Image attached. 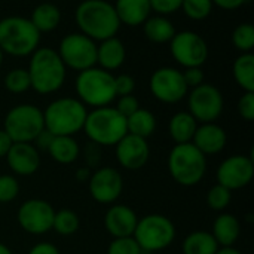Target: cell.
Here are the masks:
<instances>
[{
  "instance_id": "6da1fadb",
  "label": "cell",
  "mask_w": 254,
  "mask_h": 254,
  "mask_svg": "<svg viewBox=\"0 0 254 254\" xmlns=\"http://www.w3.org/2000/svg\"><path fill=\"white\" fill-rule=\"evenodd\" d=\"M79 31L95 42L115 37L121 28V21L115 6L107 0H83L74 10Z\"/></svg>"
},
{
  "instance_id": "7a4b0ae2",
  "label": "cell",
  "mask_w": 254,
  "mask_h": 254,
  "mask_svg": "<svg viewBox=\"0 0 254 254\" xmlns=\"http://www.w3.org/2000/svg\"><path fill=\"white\" fill-rule=\"evenodd\" d=\"M27 71L31 89L42 95L57 92L64 85L67 76V67L61 61L58 52L51 48H37L30 55Z\"/></svg>"
},
{
  "instance_id": "3957f363",
  "label": "cell",
  "mask_w": 254,
  "mask_h": 254,
  "mask_svg": "<svg viewBox=\"0 0 254 254\" xmlns=\"http://www.w3.org/2000/svg\"><path fill=\"white\" fill-rule=\"evenodd\" d=\"M88 110L86 106L73 97L57 98L43 110L45 129L52 135H74L83 129Z\"/></svg>"
},
{
  "instance_id": "277c9868",
  "label": "cell",
  "mask_w": 254,
  "mask_h": 254,
  "mask_svg": "<svg viewBox=\"0 0 254 254\" xmlns=\"http://www.w3.org/2000/svg\"><path fill=\"white\" fill-rule=\"evenodd\" d=\"M83 131L89 141L101 146H116L127 134V118L115 107L104 106L88 112Z\"/></svg>"
},
{
  "instance_id": "5b68a950",
  "label": "cell",
  "mask_w": 254,
  "mask_h": 254,
  "mask_svg": "<svg viewBox=\"0 0 254 254\" xmlns=\"http://www.w3.org/2000/svg\"><path fill=\"white\" fill-rule=\"evenodd\" d=\"M40 43V33L24 16H6L0 19V49L12 57H28Z\"/></svg>"
},
{
  "instance_id": "8992f818",
  "label": "cell",
  "mask_w": 254,
  "mask_h": 254,
  "mask_svg": "<svg viewBox=\"0 0 254 254\" xmlns=\"http://www.w3.org/2000/svg\"><path fill=\"white\" fill-rule=\"evenodd\" d=\"M77 100L92 109L109 106L116 100L115 76L100 67H91L77 73L74 82Z\"/></svg>"
},
{
  "instance_id": "52a82bcc",
  "label": "cell",
  "mask_w": 254,
  "mask_h": 254,
  "mask_svg": "<svg viewBox=\"0 0 254 254\" xmlns=\"http://www.w3.org/2000/svg\"><path fill=\"white\" fill-rule=\"evenodd\" d=\"M168 171L180 186H196L207 171L205 155L199 152L193 143L176 144L168 155Z\"/></svg>"
},
{
  "instance_id": "ba28073f",
  "label": "cell",
  "mask_w": 254,
  "mask_h": 254,
  "mask_svg": "<svg viewBox=\"0 0 254 254\" xmlns=\"http://www.w3.org/2000/svg\"><path fill=\"white\" fill-rule=\"evenodd\" d=\"M176 226L167 216L147 214L138 219L132 237L143 252L152 253L170 247L176 240Z\"/></svg>"
},
{
  "instance_id": "9c48e42d",
  "label": "cell",
  "mask_w": 254,
  "mask_h": 254,
  "mask_svg": "<svg viewBox=\"0 0 254 254\" xmlns=\"http://www.w3.org/2000/svg\"><path fill=\"white\" fill-rule=\"evenodd\" d=\"M3 129L13 143H33L45 129L43 110L34 104H18L4 116Z\"/></svg>"
},
{
  "instance_id": "30bf717a",
  "label": "cell",
  "mask_w": 254,
  "mask_h": 254,
  "mask_svg": "<svg viewBox=\"0 0 254 254\" xmlns=\"http://www.w3.org/2000/svg\"><path fill=\"white\" fill-rule=\"evenodd\" d=\"M57 52L64 65L77 73L97 65V42L80 31L65 34Z\"/></svg>"
},
{
  "instance_id": "8fae6325",
  "label": "cell",
  "mask_w": 254,
  "mask_h": 254,
  "mask_svg": "<svg viewBox=\"0 0 254 254\" xmlns=\"http://www.w3.org/2000/svg\"><path fill=\"white\" fill-rule=\"evenodd\" d=\"M188 107L189 113L195 118L196 122H216L223 113V94L214 85L204 82L202 85L192 88L190 92H188Z\"/></svg>"
},
{
  "instance_id": "7c38bea8",
  "label": "cell",
  "mask_w": 254,
  "mask_h": 254,
  "mask_svg": "<svg viewBox=\"0 0 254 254\" xmlns=\"http://www.w3.org/2000/svg\"><path fill=\"white\" fill-rule=\"evenodd\" d=\"M173 58L185 68L202 67L208 58V45L205 39L192 30H183L170 40Z\"/></svg>"
},
{
  "instance_id": "4fadbf2b",
  "label": "cell",
  "mask_w": 254,
  "mask_h": 254,
  "mask_svg": "<svg viewBox=\"0 0 254 254\" xmlns=\"http://www.w3.org/2000/svg\"><path fill=\"white\" fill-rule=\"evenodd\" d=\"M149 88L152 95L165 104H176L182 101L189 92L183 71L168 65L159 67L152 73Z\"/></svg>"
},
{
  "instance_id": "5bb4252c",
  "label": "cell",
  "mask_w": 254,
  "mask_h": 254,
  "mask_svg": "<svg viewBox=\"0 0 254 254\" xmlns=\"http://www.w3.org/2000/svg\"><path fill=\"white\" fill-rule=\"evenodd\" d=\"M55 210L52 205L39 198L24 201L16 213V219L22 231L30 235H43L52 231Z\"/></svg>"
},
{
  "instance_id": "9a60e30c",
  "label": "cell",
  "mask_w": 254,
  "mask_h": 254,
  "mask_svg": "<svg viewBox=\"0 0 254 254\" xmlns=\"http://www.w3.org/2000/svg\"><path fill=\"white\" fill-rule=\"evenodd\" d=\"M216 177L217 183L231 192L249 186L254 177L253 158L247 155H234L226 158L219 165Z\"/></svg>"
},
{
  "instance_id": "2e32d148",
  "label": "cell",
  "mask_w": 254,
  "mask_h": 254,
  "mask_svg": "<svg viewBox=\"0 0 254 254\" xmlns=\"http://www.w3.org/2000/svg\"><path fill=\"white\" fill-rule=\"evenodd\" d=\"M89 193L100 204H113L122 195L124 179L112 167H98L88 180Z\"/></svg>"
},
{
  "instance_id": "e0dca14e",
  "label": "cell",
  "mask_w": 254,
  "mask_h": 254,
  "mask_svg": "<svg viewBox=\"0 0 254 254\" xmlns=\"http://www.w3.org/2000/svg\"><path fill=\"white\" fill-rule=\"evenodd\" d=\"M150 156V147L147 140L127 134L116 144V159L119 165L129 171H137L143 168Z\"/></svg>"
},
{
  "instance_id": "ac0fdd59",
  "label": "cell",
  "mask_w": 254,
  "mask_h": 254,
  "mask_svg": "<svg viewBox=\"0 0 254 254\" xmlns=\"http://www.w3.org/2000/svg\"><path fill=\"white\" fill-rule=\"evenodd\" d=\"M6 161L16 176H33L40 167V152L33 143H13L6 155Z\"/></svg>"
},
{
  "instance_id": "d6986e66",
  "label": "cell",
  "mask_w": 254,
  "mask_h": 254,
  "mask_svg": "<svg viewBox=\"0 0 254 254\" xmlns=\"http://www.w3.org/2000/svg\"><path fill=\"white\" fill-rule=\"evenodd\" d=\"M138 217L135 211L124 204L112 205L104 216V228L113 238L132 237Z\"/></svg>"
},
{
  "instance_id": "ffe728a7",
  "label": "cell",
  "mask_w": 254,
  "mask_h": 254,
  "mask_svg": "<svg viewBox=\"0 0 254 254\" xmlns=\"http://www.w3.org/2000/svg\"><path fill=\"white\" fill-rule=\"evenodd\" d=\"M226 141H228L226 131L214 122L198 125L195 135L192 138L193 146L205 156L220 153L225 149Z\"/></svg>"
},
{
  "instance_id": "44dd1931",
  "label": "cell",
  "mask_w": 254,
  "mask_h": 254,
  "mask_svg": "<svg viewBox=\"0 0 254 254\" xmlns=\"http://www.w3.org/2000/svg\"><path fill=\"white\" fill-rule=\"evenodd\" d=\"M125 45L116 36L101 40L100 45H97V64L103 70L110 73L112 70H118L125 63Z\"/></svg>"
},
{
  "instance_id": "7402d4cb",
  "label": "cell",
  "mask_w": 254,
  "mask_h": 254,
  "mask_svg": "<svg viewBox=\"0 0 254 254\" xmlns=\"http://www.w3.org/2000/svg\"><path fill=\"white\" fill-rule=\"evenodd\" d=\"M113 6L121 24L128 27L143 25L152 13L149 0H116Z\"/></svg>"
},
{
  "instance_id": "603a6c76",
  "label": "cell",
  "mask_w": 254,
  "mask_h": 254,
  "mask_svg": "<svg viewBox=\"0 0 254 254\" xmlns=\"http://www.w3.org/2000/svg\"><path fill=\"white\" fill-rule=\"evenodd\" d=\"M241 234L240 220L229 213H222L213 223V232L216 243L219 247H234Z\"/></svg>"
},
{
  "instance_id": "cb8c5ba5",
  "label": "cell",
  "mask_w": 254,
  "mask_h": 254,
  "mask_svg": "<svg viewBox=\"0 0 254 254\" xmlns=\"http://www.w3.org/2000/svg\"><path fill=\"white\" fill-rule=\"evenodd\" d=\"M196 128H198V122L189 112L176 113L168 124V132L176 144L192 143Z\"/></svg>"
},
{
  "instance_id": "d4e9b609",
  "label": "cell",
  "mask_w": 254,
  "mask_h": 254,
  "mask_svg": "<svg viewBox=\"0 0 254 254\" xmlns=\"http://www.w3.org/2000/svg\"><path fill=\"white\" fill-rule=\"evenodd\" d=\"M48 153L55 162L61 165H70L79 158L80 147L71 135H55L48 149Z\"/></svg>"
},
{
  "instance_id": "484cf974",
  "label": "cell",
  "mask_w": 254,
  "mask_h": 254,
  "mask_svg": "<svg viewBox=\"0 0 254 254\" xmlns=\"http://www.w3.org/2000/svg\"><path fill=\"white\" fill-rule=\"evenodd\" d=\"M143 33L147 40L153 43H170V40L174 37L176 27L173 22L162 15L149 16L143 24Z\"/></svg>"
},
{
  "instance_id": "4316f807",
  "label": "cell",
  "mask_w": 254,
  "mask_h": 254,
  "mask_svg": "<svg viewBox=\"0 0 254 254\" xmlns=\"http://www.w3.org/2000/svg\"><path fill=\"white\" fill-rule=\"evenodd\" d=\"M30 21L40 34L49 33L60 25L61 10L54 3H40L33 9Z\"/></svg>"
},
{
  "instance_id": "83f0119b",
  "label": "cell",
  "mask_w": 254,
  "mask_h": 254,
  "mask_svg": "<svg viewBox=\"0 0 254 254\" xmlns=\"http://www.w3.org/2000/svg\"><path fill=\"white\" fill-rule=\"evenodd\" d=\"M155 129H156V118L150 110L137 109L132 115L127 118L128 134L147 140L155 132Z\"/></svg>"
},
{
  "instance_id": "f1b7e54d",
  "label": "cell",
  "mask_w": 254,
  "mask_h": 254,
  "mask_svg": "<svg viewBox=\"0 0 254 254\" xmlns=\"http://www.w3.org/2000/svg\"><path fill=\"white\" fill-rule=\"evenodd\" d=\"M219 249L220 247L211 232L205 231H195L189 234L182 244L183 254H216Z\"/></svg>"
},
{
  "instance_id": "f546056e",
  "label": "cell",
  "mask_w": 254,
  "mask_h": 254,
  "mask_svg": "<svg viewBox=\"0 0 254 254\" xmlns=\"http://www.w3.org/2000/svg\"><path fill=\"white\" fill-rule=\"evenodd\" d=\"M234 79L244 92H254L253 52L241 54L234 63Z\"/></svg>"
},
{
  "instance_id": "4dcf8cb0",
  "label": "cell",
  "mask_w": 254,
  "mask_h": 254,
  "mask_svg": "<svg viewBox=\"0 0 254 254\" xmlns=\"http://www.w3.org/2000/svg\"><path fill=\"white\" fill-rule=\"evenodd\" d=\"M79 226H80V219L74 211L67 210V208L55 211L52 229L58 235L70 237V235H73V234H76L79 231Z\"/></svg>"
},
{
  "instance_id": "1f68e13d",
  "label": "cell",
  "mask_w": 254,
  "mask_h": 254,
  "mask_svg": "<svg viewBox=\"0 0 254 254\" xmlns=\"http://www.w3.org/2000/svg\"><path fill=\"white\" fill-rule=\"evenodd\" d=\"M4 86L12 94H22L31 89V82L27 68H12L4 76Z\"/></svg>"
},
{
  "instance_id": "d6a6232c",
  "label": "cell",
  "mask_w": 254,
  "mask_h": 254,
  "mask_svg": "<svg viewBox=\"0 0 254 254\" xmlns=\"http://www.w3.org/2000/svg\"><path fill=\"white\" fill-rule=\"evenodd\" d=\"M232 42L234 46L241 52V54H247L252 52L254 48V27L250 22H244L240 24L234 33H232Z\"/></svg>"
},
{
  "instance_id": "836d02e7",
  "label": "cell",
  "mask_w": 254,
  "mask_h": 254,
  "mask_svg": "<svg viewBox=\"0 0 254 254\" xmlns=\"http://www.w3.org/2000/svg\"><path fill=\"white\" fill-rule=\"evenodd\" d=\"M213 1L211 0H183L182 9L185 15L193 21H202L207 16H210L213 10Z\"/></svg>"
},
{
  "instance_id": "e575fe53",
  "label": "cell",
  "mask_w": 254,
  "mask_h": 254,
  "mask_svg": "<svg viewBox=\"0 0 254 254\" xmlns=\"http://www.w3.org/2000/svg\"><path fill=\"white\" fill-rule=\"evenodd\" d=\"M232 201V192L229 189H226L222 185H214L208 195H207V204L211 210L214 211H223L228 208V205Z\"/></svg>"
},
{
  "instance_id": "d590c367",
  "label": "cell",
  "mask_w": 254,
  "mask_h": 254,
  "mask_svg": "<svg viewBox=\"0 0 254 254\" xmlns=\"http://www.w3.org/2000/svg\"><path fill=\"white\" fill-rule=\"evenodd\" d=\"M141 249L134 240V237L113 238L107 247V254H141Z\"/></svg>"
},
{
  "instance_id": "8d00e7d4",
  "label": "cell",
  "mask_w": 254,
  "mask_h": 254,
  "mask_svg": "<svg viewBox=\"0 0 254 254\" xmlns=\"http://www.w3.org/2000/svg\"><path fill=\"white\" fill-rule=\"evenodd\" d=\"M19 193V183L15 176L1 174L0 176V204L13 201Z\"/></svg>"
},
{
  "instance_id": "74e56055",
  "label": "cell",
  "mask_w": 254,
  "mask_h": 254,
  "mask_svg": "<svg viewBox=\"0 0 254 254\" xmlns=\"http://www.w3.org/2000/svg\"><path fill=\"white\" fill-rule=\"evenodd\" d=\"M182 1L183 0H149L152 12H156L158 15H162V16H167L180 10Z\"/></svg>"
},
{
  "instance_id": "f35d334b",
  "label": "cell",
  "mask_w": 254,
  "mask_h": 254,
  "mask_svg": "<svg viewBox=\"0 0 254 254\" xmlns=\"http://www.w3.org/2000/svg\"><path fill=\"white\" fill-rule=\"evenodd\" d=\"M237 109L244 121L252 122L254 119V92H244L238 100Z\"/></svg>"
},
{
  "instance_id": "ab89813d",
  "label": "cell",
  "mask_w": 254,
  "mask_h": 254,
  "mask_svg": "<svg viewBox=\"0 0 254 254\" xmlns=\"http://www.w3.org/2000/svg\"><path fill=\"white\" fill-rule=\"evenodd\" d=\"M135 89V80L129 74H119L115 76V92L116 98L124 95H131Z\"/></svg>"
},
{
  "instance_id": "60d3db41",
  "label": "cell",
  "mask_w": 254,
  "mask_h": 254,
  "mask_svg": "<svg viewBox=\"0 0 254 254\" xmlns=\"http://www.w3.org/2000/svg\"><path fill=\"white\" fill-rule=\"evenodd\" d=\"M83 153H85L86 167H88L89 170H97L98 165H100V162H101V156H103V153H101V146H98V144L89 141V143H86L85 152H83Z\"/></svg>"
},
{
  "instance_id": "b9f144b4",
  "label": "cell",
  "mask_w": 254,
  "mask_h": 254,
  "mask_svg": "<svg viewBox=\"0 0 254 254\" xmlns=\"http://www.w3.org/2000/svg\"><path fill=\"white\" fill-rule=\"evenodd\" d=\"M122 116L128 118L129 115H132L137 109H140L138 106V100L131 94V95H124V97H118V103L115 107Z\"/></svg>"
},
{
  "instance_id": "7bdbcfd3",
  "label": "cell",
  "mask_w": 254,
  "mask_h": 254,
  "mask_svg": "<svg viewBox=\"0 0 254 254\" xmlns=\"http://www.w3.org/2000/svg\"><path fill=\"white\" fill-rule=\"evenodd\" d=\"M183 77H185V82H186L188 88L192 89V88H196V86L204 83L205 74H204L201 67H189V68H185Z\"/></svg>"
},
{
  "instance_id": "ee69618b",
  "label": "cell",
  "mask_w": 254,
  "mask_h": 254,
  "mask_svg": "<svg viewBox=\"0 0 254 254\" xmlns=\"http://www.w3.org/2000/svg\"><path fill=\"white\" fill-rule=\"evenodd\" d=\"M55 135H52L48 129H43L34 140H33V146L39 150V152H48L52 140Z\"/></svg>"
},
{
  "instance_id": "f6af8a7d",
  "label": "cell",
  "mask_w": 254,
  "mask_h": 254,
  "mask_svg": "<svg viewBox=\"0 0 254 254\" xmlns=\"http://www.w3.org/2000/svg\"><path fill=\"white\" fill-rule=\"evenodd\" d=\"M28 254H61L60 250L51 243H39L30 249Z\"/></svg>"
},
{
  "instance_id": "bcb514c9",
  "label": "cell",
  "mask_w": 254,
  "mask_h": 254,
  "mask_svg": "<svg viewBox=\"0 0 254 254\" xmlns=\"http://www.w3.org/2000/svg\"><path fill=\"white\" fill-rule=\"evenodd\" d=\"M213 4L219 6L220 9L225 10H235L241 6H244L249 0H211Z\"/></svg>"
},
{
  "instance_id": "7dc6e473",
  "label": "cell",
  "mask_w": 254,
  "mask_h": 254,
  "mask_svg": "<svg viewBox=\"0 0 254 254\" xmlns=\"http://www.w3.org/2000/svg\"><path fill=\"white\" fill-rule=\"evenodd\" d=\"M12 144H13L12 138L6 134L4 129H0V158H6Z\"/></svg>"
},
{
  "instance_id": "c3c4849f",
  "label": "cell",
  "mask_w": 254,
  "mask_h": 254,
  "mask_svg": "<svg viewBox=\"0 0 254 254\" xmlns=\"http://www.w3.org/2000/svg\"><path fill=\"white\" fill-rule=\"evenodd\" d=\"M91 174H92V173H91V170H89L88 167H82V168H79V170L76 171L74 177H76V180H77V182L85 183V182H88V180H89Z\"/></svg>"
},
{
  "instance_id": "681fc988",
  "label": "cell",
  "mask_w": 254,
  "mask_h": 254,
  "mask_svg": "<svg viewBox=\"0 0 254 254\" xmlns=\"http://www.w3.org/2000/svg\"><path fill=\"white\" fill-rule=\"evenodd\" d=\"M216 254H243L240 250H237L235 247H220Z\"/></svg>"
},
{
  "instance_id": "f907efd6",
  "label": "cell",
  "mask_w": 254,
  "mask_h": 254,
  "mask_svg": "<svg viewBox=\"0 0 254 254\" xmlns=\"http://www.w3.org/2000/svg\"><path fill=\"white\" fill-rule=\"evenodd\" d=\"M0 254H13L10 252V249L7 246H4L3 243H0Z\"/></svg>"
},
{
  "instance_id": "816d5d0a",
  "label": "cell",
  "mask_w": 254,
  "mask_h": 254,
  "mask_svg": "<svg viewBox=\"0 0 254 254\" xmlns=\"http://www.w3.org/2000/svg\"><path fill=\"white\" fill-rule=\"evenodd\" d=\"M3 57H4V54H3V51L0 49V67H1V64H3Z\"/></svg>"
}]
</instances>
